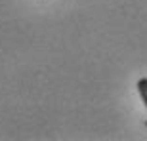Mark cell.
<instances>
[{"label": "cell", "instance_id": "6da1fadb", "mask_svg": "<svg viewBox=\"0 0 147 141\" xmlns=\"http://www.w3.org/2000/svg\"><path fill=\"white\" fill-rule=\"evenodd\" d=\"M138 92H140V97H142L143 105L147 109V78H140L138 80Z\"/></svg>", "mask_w": 147, "mask_h": 141}]
</instances>
